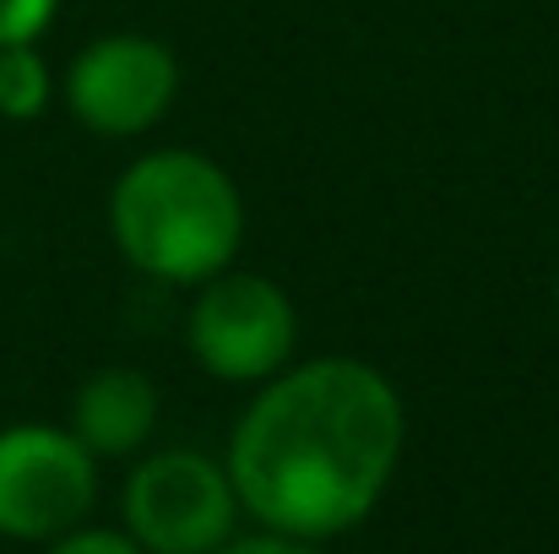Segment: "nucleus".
Masks as SVG:
<instances>
[{
  "label": "nucleus",
  "mask_w": 559,
  "mask_h": 554,
  "mask_svg": "<svg viewBox=\"0 0 559 554\" xmlns=\"http://www.w3.org/2000/svg\"><path fill=\"white\" fill-rule=\"evenodd\" d=\"M407 413L365 359L277 369L228 435V479L255 528L326 544L359 528L391 490Z\"/></svg>",
  "instance_id": "1"
},
{
  "label": "nucleus",
  "mask_w": 559,
  "mask_h": 554,
  "mask_svg": "<svg viewBox=\"0 0 559 554\" xmlns=\"http://www.w3.org/2000/svg\"><path fill=\"white\" fill-rule=\"evenodd\" d=\"M44 554H147L131 533H120V528H71V533H60L55 544H44Z\"/></svg>",
  "instance_id": "10"
},
{
  "label": "nucleus",
  "mask_w": 559,
  "mask_h": 554,
  "mask_svg": "<svg viewBox=\"0 0 559 554\" xmlns=\"http://www.w3.org/2000/svg\"><path fill=\"white\" fill-rule=\"evenodd\" d=\"M55 98L49 60L38 44H0V115L5 120H38Z\"/></svg>",
  "instance_id": "8"
},
{
  "label": "nucleus",
  "mask_w": 559,
  "mask_h": 554,
  "mask_svg": "<svg viewBox=\"0 0 559 554\" xmlns=\"http://www.w3.org/2000/svg\"><path fill=\"white\" fill-rule=\"evenodd\" d=\"M212 554H326V550L310 544V539H288V533L261 528V533H250V539H228L223 550H212Z\"/></svg>",
  "instance_id": "11"
},
{
  "label": "nucleus",
  "mask_w": 559,
  "mask_h": 554,
  "mask_svg": "<svg viewBox=\"0 0 559 554\" xmlns=\"http://www.w3.org/2000/svg\"><path fill=\"white\" fill-rule=\"evenodd\" d=\"M299 343V310L283 283L261 272H217L201 283L186 316L190 359L217 380H272Z\"/></svg>",
  "instance_id": "5"
},
{
  "label": "nucleus",
  "mask_w": 559,
  "mask_h": 554,
  "mask_svg": "<svg viewBox=\"0 0 559 554\" xmlns=\"http://www.w3.org/2000/svg\"><path fill=\"white\" fill-rule=\"evenodd\" d=\"M98 506V457L66 424L0 429V539L55 544Z\"/></svg>",
  "instance_id": "4"
},
{
  "label": "nucleus",
  "mask_w": 559,
  "mask_h": 554,
  "mask_svg": "<svg viewBox=\"0 0 559 554\" xmlns=\"http://www.w3.org/2000/svg\"><path fill=\"white\" fill-rule=\"evenodd\" d=\"M555 299H559V272H555Z\"/></svg>",
  "instance_id": "12"
},
{
  "label": "nucleus",
  "mask_w": 559,
  "mask_h": 554,
  "mask_svg": "<svg viewBox=\"0 0 559 554\" xmlns=\"http://www.w3.org/2000/svg\"><path fill=\"white\" fill-rule=\"evenodd\" d=\"M158 413H164V402H158L153 375H142V369H131V365H104L76 386V397H71V424H66V429H71L98 462H104V457H136V451L153 440Z\"/></svg>",
  "instance_id": "7"
},
{
  "label": "nucleus",
  "mask_w": 559,
  "mask_h": 554,
  "mask_svg": "<svg viewBox=\"0 0 559 554\" xmlns=\"http://www.w3.org/2000/svg\"><path fill=\"white\" fill-rule=\"evenodd\" d=\"M120 511L126 533L147 554H212L234 539L245 517L228 468L190 446L142 457L126 479Z\"/></svg>",
  "instance_id": "3"
},
{
  "label": "nucleus",
  "mask_w": 559,
  "mask_h": 554,
  "mask_svg": "<svg viewBox=\"0 0 559 554\" xmlns=\"http://www.w3.org/2000/svg\"><path fill=\"white\" fill-rule=\"evenodd\" d=\"M60 0H0V44H33L55 22Z\"/></svg>",
  "instance_id": "9"
},
{
  "label": "nucleus",
  "mask_w": 559,
  "mask_h": 554,
  "mask_svg": "<svg viewBox=\"0 0 559 554\" xmlns=\"http://www.w3.org/2000/svg\"><path fill=\"white\" fill-rule=\"evenodd\" d=\"M109 234L136 272L201 288L228 272L245 245V196L206 153L158 148L115 180Z\"/></svg>",
  "instance_id": "2"
},
{
  "label": "nucleus",
  "mask_w": 559,
  "mask_h": 554,
  "mask_svg": "<svg viewBox=\"0 0 559 554\" xmlns=\"http://www.w3.org/2000/svg\"><path fill=\"white\" fill-rule=\"evenodd\" d=\"M66 109L93 137H142L153 131L175 93L180 60L147 33H104L66 66Z\"/></svg>",
  "instance_id": "6"
}]
</instances>
